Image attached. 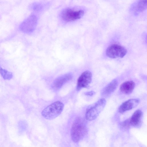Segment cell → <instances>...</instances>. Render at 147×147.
I'll return each mask as SVG.
<instances>
[{
    "instance_id": "cell-1",
    "label": "cell",
    "mask_w": 147,
    "mask_h": 147,
    "mask_svg": "<svg viewBox=\"0 0 147 147\" xmlns=\"http://www.w3.org/2000/svg\"><path fill=\"white\" fill-rule=\"evenodd\" d=\"M87 132L86 124L83 119L77 118L71 126V136L72 140L74 142H79L86 135Z\"/></svg>"
},
{
    "instance_id": "cell-2",
    "label": "cell",
    "mask_w": 147,
    "mask_h": 147,
    "mask_svg": "<svg viewBox=\"0 0 147 147\" xmlns=\"http://www.w3.org/2000/svg\"><path fill=\"white\" fill-rule=\"evenodd\" d=\"M63 108V103L60 101H57L45 108L42 112V115L47 119H53L60 115Z\"/></svg>"
},
{
    "instance_id": "cell-3",
    "label": "cell",
    "mask_w": 147,
    "mask_h": 147,
    "mask_svg": "<svg viewBox=\"0 0 147 147\" xmlns=\"http://www.w3.org/2000/svg\"><path fill=\"white\" fill-rule=\"evenodd\" d=\"M106 103L105 99L102 98L89 106L86 111V119L89 121H91L96 119L104 109Z\"/></svg>"
},
{
    "instance_id": "cell-4",
    "label": "cell",
    "mask_w": 147,
    "mask_h": 147,
    "mask_svg": "<svg viewBox=\"0 0 147 147\" xmlns=\"http://www.w3.org/2000/svg\"><path fill=\"white\" fill-rule=\"evenodd\" d=\"M84 11L82 10H75L70 8L63 10L60 16L62 19L66 22L74 21L81 18L84 15Z\"/></svg>"
},
{
    "instance_id": "cell-5",
    "label": "cell",
    "mask_w": 147,
    "mask_h": 147,
    "mask_svg": "<svg viewBox=\"0 0 147 147\" xmlns=\"http://www.w3.org/2000/svg\"><path fill=\"white\" fill-rule=\"evenodd\" d=\"M142 112L141 110H136L130 118L122 123L121 126L124 128H127L130 126L135 127H139L142 123Z\"/></svg>"
},
{
    "instance_id": "cell-6",
    "label": "cell",
    "mask_w": 147,
    "mask_h": 147,
    "mask_svg": "<svg viewBox=\"0 0 147 147\" xmlns=\"http://www.w3.org/2000/svg\"><path fill=\"white\" fill-rule=\"evenodd\" d=\"M127 53V50L123 47L117 44H113L107 48L106 55L111 58H123Z\"/></svg>"
},
{
    "instance_id": "cell-7",
    "label": "cell",
    "mask_w": 147,
    "mask_h": 147,
    "mask_svg": "<svg viewBox=\"0 0 147 147\" xmlns=\"http://www.w3.org/2000/svg\"><path fill=\"white\" fill-rule=\"evenodd\" d=\"M37 21V18L36 16L30 15L21 23L19 26L20 30L26 33L32 32L36 27Z\"/></svg>"
},
{
    "instance_id": "cell-8",
    "label": "cell",
    "mask_w": 147,
    "mask_h": 147,
    "mask_svg": "<svg viewBox=\"0 0 147 147\" xmlns=\"http://www.w3.org/2000/svg\"><path fill=\"white\" fill-rule=\"evenodd\" d=\"M92 77V74L90 71L87 70L83 72L78 80L76 90L79 91L88 87L91 82Z\"/></svg>"
},
{
    "instance_id": "cell-9",
    "label": "cell",
    "mask_w": 147,
    "mask_h": 147,
    "mask_svg": "<svg viewBox=\"0 0 147 147\" xmlns=\"http://www.w3.org/2000/svg\"><path fill=\"white\" fill-rule=\"evenodd\" d=\"M72 75L71 73L65 74L56 78L53 81L52 87L55 90H58L66 82L71 80Z\"/></svg>"
},
{
    "instance_id": "cell-10",
    "label": "cell",
    "mask_w": 147,
    "mask_h": 147,
    "mask_svg": "<svg viewBox=\"0 0 147 147\" xmlns=\"http://www.w3.org/2000/svg\"><path fill=\"white\" fill-rule=\"evenodd\" d=\"M140 100L138 98L129 99L123 103L119 107L118 111L120 113H124L136 107L139 104Z\"/></svg>"
},
{
    "instance_id": "cell-11",
    "label": "cell",
    "mask_w": 147,
    "mask_h": 147,
    "mask_svg": "<svg viewBox=\"0 0 147 147\" xmlns=\"http://www.w3.org/2000/svg\"><path fill=\"white\" fill-rule=\"evenodd\" d=\"M118 85L117 81L113 80L104 88L101 92V94L104 96H109L114 91Z\"/></svg>"
},
{
    "instance_id": "cell-12",
    "label": "cell",
    "mask_w": 147,
    "mask_h": 147,
    "mask_svg": "<svg viewBox=\"0 0 147 147\" xmlns=\"http://www.w3.org/2000/svg\"><path fill=\"white\" fill-rule=\"evenodd\" d=\"M135 86V83L133 81H126L121 85L120 90L123 94H129L133 90Z\"/></svg>"
},
{
    "instance_id": "cell-13",
    "label": "cell",
    "mask_w": 147,
    "mask_h": 147,
    "mask_svg": "<svg viewBox=\"0 0 147 147\" xmlns=\"http://www.w3.org/2000/svg\"><path fill=\"white\" fill-rule=\"evenodd\" d=\"M147 9V0H138L136 3L135 10L137 12H141Z\"/></svg>"
},
{
    "instance_id": "cell-14",
    "label": "cell",
    "mask_w": 147,
    "mask_h": 147,
    "mask_svg": "<svg viewBox=\"0 0 147 147\" xmlns=\"http://www.w3.org/2000/svg\"><path fill=\"white\" fill-rule=\"evenodd\" d=\"M0 73L5 80H9L13 77L12 74L7 70L0 67Z\"/></svg>"
},
{
    "instance_id": "cell-15",
    "label": "cell",
    "mask_w": 147,
    "mask_h": 147,
    "mask_svg": "<svg viewBox=\"0 0 147 147\" xmlns=\"http://www.w3.org/2000/svg\"><path fill=\"white\" fill-rule=\"evenodd\" d=\"M42 7L40 4L37 3H34L31 6V9L34 10H39L41 9Z\"/></svg>"
},
{
    "instance_id": "cell-16",
    "label": "cell",
    "mask_w": 147,
    "mask_h": 147,
    "mask_svg": "<svg viewBox=\"0 0 147 147\" xmlns=\"http://www.w3.org/2000/svg\"><path fill=\"white\" fill-rule=\"evenodd\" d=\"M95 92L93 91L87 92L85 93V94L87 96H92L94 95Z\"/></svg>"
},
{
    "instance_id": "cell-17",
    "label": "cell",
    "mask_w": 147,
    "mask_h": 147,
    "mask_svg": "<svg viewBox=\"0 0 147 147\" xmlns=\"http://www.w3.org/2000/svg\"></svg>"
}]
</instances>
